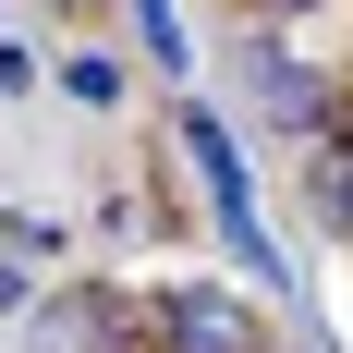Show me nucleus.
Segmentation results:
<instances>
[{"label":"nucleus","instance_id":"4","mask_svg":"<svg viewBox=\"0 0 353 353\" xmlns=\"http://www.w3.org/2000/svg\"><path fill=\"white\" fill-rule=\"evenodd\" d=\"M341 134H353V110H341Z\"/></svg>","mask_w":353,"mask_h":353},{"label":"nucleus","instance_id":"3","mask_svg":"<svg viewBox=\"0 0 353 353\" xmlns=\"http://www.w3.org/2000/svg\"><path fill=\"white\" fill-rule=\"evenodd\" d=\"M268 12H305V0H268Z\"/></svg>","mask_w":353,"mask_h":353},{"label":"nucleus","instance_id":"1","mask_svg":"<svg viewBox=\"0 0 353 353\" xmlns=\"http://www.w3.org/2000/svg\"><path fill=\"white\" fill-rule=\"evenodd\" d=\"M171 353H256V317L195 292V305H171Z\"/></svg>","mask_w":353,"mask_h":353},{"label":"nucleus","instance_id":"2","mask_svg":"<svg viewBox=\"0 0 353 353\" xmlns=\"http://www.w3.org/2000/svg\"><path fill=\"white\" fill-rule=\"evenodd\" d=\"M317 208L353 232V134H329V146H317Z\"/></svg>","mask_w":353,"mask_h":353}]
</instances>
